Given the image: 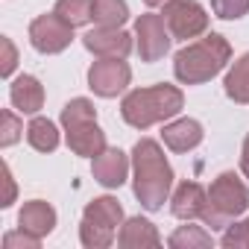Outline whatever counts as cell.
I'll list each match as a JSON object with an SVG mask.
<instances>
[{
	"label": "cell",
	"mask_w": 249,
	"mask_h": 249,
	"mask_svg": "<svg viewBox=\"0 0 249 249\" xmlns=\"http://www.w3.org/2000/svg\"><path fill=\"white\" fill-rule=\"evenodd\" d=\"M170 41H173V36H170V30H167V24H164L161 15L144 12V15L135 21V44H138L141 62L153 65V62L164 59L167 50H170Z\"/></svg>",
	"instance_id": "8"
},
{
	"label": "cell",
	"mask_w": 249,
	"mask_h": 249,
	"mask_svg": "<svg viewBox=\"0 0 249 249\" xmlns=\"http://www.w3.org/2000/svg\"><path fill=\"white\" fill-rule=\"evenodd\" d=\"M211 12L223 21H237L249 12V0H211Z\"/></svg>",
	"instance_id": "24"
},
{
	"label": "cell",
	"mask_w": 249,
	"mask_h": 249,
	"mask_svg": "<svg viewBox=\"0 0 249 249\" xmlns=\"http://www.w3.org/2000/svg\"><path fill=\"white\" fill-rule=\"evenodd\" d=\"M82 44L97 59H126L132 53V36L120 27H94L82 36Z\"/></svg>",
	"instance_id": "11"
},
{
	"label": "cell",
	"mask_w": 249,
	"mask_h": 249,
	"mask_svg": "<svg viewBox=\"0 0 249 249\" xmlns=\"http://www.w3.org/2000/svg\"><path fill=\"white\" fill-rule=\"evenodd\" d=\"M0 120H3V129H0V147H12V144L21 138V132H24V123H21V117H18L15 111H9V108H3Z\"/></svg>",
	"instance_id": "25"
},
{
	"label": "cell",
	"mask_w": 249,
	"mask_h": 249,
	"mask_svg": "<svg viewBox=\"0 0 249 249\" xmlns=\"http://www.w3.org/2000/svg\"><path fill=\"white\" fill-rule=\"evenodd\" d=\"M220 243H223L226 249H249V217L229 223V226L223 229Z\"/></svg>",
	"instance_id": "23"
},
{
	"label": "cell",
	"mask_w": 249,
	"mask_h": 249,
	"mask_svg": "<svg viewBox=\"0 0 249 249\" xmlns=\"http://www.w3.org/2000/svg\"><path fill=\"white\" fill-rule=\"evenodd\" d=\"M161 18L170 30L173 38L188 41V38H199L208 30V12L199 0H167Z\"/></svg>",
	"instance_id": "7"
},
{
	"label": "cell",
	"mask_w": 249,
	"mask_h": 249,
	"mask_svg": "<svg viewBox=\"0 0 249 249\" xmlns=\"http://www.w3.org/2000/svg\"><path fill=\"white\" fill-rule=\"evenodd\" d=\"M129 82H132V71L123 59H97L88 68V88L97 97L111 100V97L126 91Z\"/></svg>",
	"instance_id": "10"
},
{
	"label": "cell",
	"mask_w": 249,
	"mask_h": 249,
	"mask_svg": "<svg viewBox=\"0 0 249 249\" xmlns=\"http://www.w3.org/2000/svg\"><path fill=\"white\" fill-rule=\"evenodd\" d=\"M249 208V188L246 182L234 173V170H226L220 173L211 188H208V205L202 211V223L217 231V229H226L229 223H234L240 214H246Z\"/></svg>",
	"instance_id": "5"
},
{
	"label": "cell",
	"mask_w": 249,
	"mask_h": 249,
	"mask_svg": "<svg viewBox=\"0 0 249 249\" xmlns=\"http://www.w3.org/2000/svg\"><path fill=\"white\" fill-rule=\"evenodd\" d=\"M223 88H226V97L240 103V106H249V53H243L226 73L223 79Z\"/></svg>",
	"instance_id": "18"
},
{
	"label": "cell",
	"mask_w": 249,
	"mask_h": 249,
	"mask_svg": "<svg viewBox=\"0 0 249 249\" xmlns=\"http://www.w3.org/2000/svg\"><path fill=\"white\" fill-rule=\"evenodd\" d=\"M27 141L38 153H53L59 147V129H56V123L47 120V117H33L30 126H27Z\"/></svg>",
	"instance_id": "19"
},
{
	"label": "cell",
	"mask_w": 249,
	"mask_h": 249,
	"mask_svg": "<svg viewBox=\"0 0 249 249\" xmlns=\"http://www.w3.org/2000/svg\"><path fill=\"white\" fill-rule=\"evenodd\" d=\"M18 229L36 234V237H47L56 229V208L44 199H30L24 202V208L18 211Z\"/></svg>",
	"instance_id": "15"
},
{
	"label": "cell",
	"mask_w": 249,
	"mask_h": 249,
	"mask_svg": "<svg viewBox=\"0 0 249 249\" xmlns=\"http://www.w3.org/2000/svg\"><path fill=\"white\" fill-rule=\"evenodd\" d=\"M91 173H94V182H100L103 188H120L129 176V156L117 147H106L94 159Z\"/></svg>",
	"instance_id": "12"
},
{
	"label": "cell",
	"mask_w": 249,
	"mask_h": 249,
	"mask_svg": "<svg viewBox=\"0 0 249 249\" xmlns=\"http://www.w3.org/2000/svg\"><path fill=\"white\" fill-rule=\"evenodd\" d=\"M208 205V191L199 185V182H179L173 196H170V211L173 217L191 223V220H199L202 211Z\"/></svg>",
	"instance_id": "13"
},
{
	"label": "cell",
	"mask_w": 249,
	"mask_h": 249,
	"mask_svg": "<svg viewBox=\"0 0 249 249\" xmlns=\"http://www.w3.org/2000/svg\"><path fill=\"white\" fill-rule=\"evenodd\" d=\"M182 108H185L182 88L167 85V82H159V85H150V88H135L120 103L123 120L135 129H150L156 123H164V120L176 117Z\"/></svg>",
	"instance_id": "2"
},
{
	"label": "cell",
	"mask_w": 249,
	"mask_h": 249,
	"mask_svg": "<svg viewBox=\"0 0 249 249\" xmlns=\"http://www.w3.org/2000/svg\"><path fill=\"white\" fill-rule=\"evenodd\" d=\"M129 21L126 0H94V24L97 27H123Z\"/></svg>",
	"instance_id": "21"
},
{
	"label": "cell",
	"mask_w": 249,
	"mask_h": 249,
	"mask_svg": "<svg viewBox=\"0 0 249 249\" xmlns=\"http://www.w3.org/2000/svg\"><path fill=\"white\" fill-rule=\"evenodd\" d=\"M0 44H3V68H0V73H3V76H12V71H15V65H18V50H15V44H12L9 38H3Z\"/></svg>",
	"instance_id": "27"
},
{
	"label": "cell",
	"mask_w": 249,
	"mask_h": 249,
	"mask_svg": "<svg viewBox=\"0 0 249 249\" xmlns=\"http://www.w3.org/2000/svg\"><path fill=\"white\" fill-rule=\"evenodd\" d=\"M9 100L21 114H38L44 106V85L33 73H21L18 79H12Z\"/></svg>",
	"instance_id": "17"
},
{
	"label": "cell",
	"mask_w": 249,
	"mask_h": 249,
	"mask_svg": "<svg viewBox=\"0 0 249 249\" xmlns=\"http://www.w3.org/2000/svg\"><path fill=\"white\" fill-rule=\"evenodd\" d=\"M120 226H123V205L114 196H97L82 211L79 240L85 249H106L114 243Z\"/></svg>",
	"instance_id": "6"
},
{
	"label": "cell",
	"mask_w": 249,
	"mask_h": 249,
	"mask_svg": "<svg viewBox=\"0 0 249 249\" xmlns=\"http://www.w3.org/2000/svg\"><path fill=\"white\" fill-rule=\"evenodd\" d=\"M240 170H243V176L249 179V135L243 138V150H240Z\"/></svg>",
	"instance_id": "29"
},
{
	"label": "cell",
	"mask_w": 249,
	"mask_h": 249,
	"mask_svg": "<svg viewBox=\"0 0 249 249\" xmlns=\"http://www.w3.org/2000/svg\"><path fill=\"white\" fill-rule=\"evenodd\" d=\"M231 59V44L220 33H208L185 44L173 59V73L182 85H202L214 79Z\"/></svg>",
	"instance_id": "3"
},
{
	"label": "cell",
	"mask_w": 249,
	"mask_h": 249,
	"mask_svg": "<svg viewBox=\"0 0 249 249\" xmlns=\"http://www.w3.org/2000/svg\"><path fill=\"white\" fill-rule=\"evenodd\" d=\"M167 243L173 249H208V246H214V237L202 226H179Z\"/></svg>",
	"instance_id": "22"
},
{
	"label": "cell",
	"mask_w": 249,
	"mask_h": 249,
	"mask_svg": "<svg viewBox=\"0 0 249 249\" xmlns=\"http://www.w3.org/2000/svg\"><path fill=\"white\" fill-rule=\"evenodd\" d=\"M71 41H73V27L68 21H62L56 12L38 15L30 24V44L44 56H56V53L68 50Z\"/></svg>",
	"instance_id": "9"
},
{
	"label": "cell",
	"mask_w": 249,
	"mask_h": 249,
	"mask_svg": "<svg viewBox=\"0 0 249 249\" xmlns=\"http://www.w3.org/2000/svg\"><path fill=\"white\" fill-rule=\"evenodd\" d=\"M53 12L76 30L94 21V0H56Z\"/></svg>",
	"instance_id": "20"
},
{
	"label": "cell",
	"mask_w": 249,
	"mask_h": 249,
	"mask_svg": "<svg viewBox=\"0 0 249 249\" xmlns=\"http://www.w3.org/2000/svg\"><path fill=\"white\" fill-rule=\"evenodd\" d=\"M117 246H123V249L161 246V234L147 217H129V220H123V226L117 231Z\"/></svg>",
	"instance_id": "16"
},
{
	"label": "cell",
	"mask_w": 249,
	"mask_h": 249,
	"mask_svg": "<svg viewBox=\"0 0 249 249\" xmlns=\"http://www.w3.org/2000/svg\"><path fill=\"white\" fill-rule=\"evenodd\" d=\"M173 188V167L159 141L141 138L132 147V191L147 211L164 208Z\"/></svg>",
	"instance_id": "1"
},
{
	"label": "cell",
	"mask_w": 249,
	"mask_h": 249,
	"mask_svg": "<svg viewBox=\"0 0 249 249\" xmlns=\"http://www.w3.org/2000/svg\"><path fill=\"white\" fill-rule=\"evenodd\" d=\"M62 129L68 147L82 159H97L106 150V132L97 123V108L88 97H73L62 108Z\"/></svg>",
	"instance_id": "4"
},
{
	"label": "cell",
	"mask_w": 249,
	"mask_h": 249,
	"mask_svg": "<svg viewBox=\"0 0 249 249\" xmlns=\"http://www.w3.org/2000/svg\"><path fill=\"white\" fill-rule=\"evenodd\" d=\"M3 182H6V196H3V208H9L12 202H15V182H12V170H9V164H3Z\"/></svg>",
	"instance_id": "28"
},
{
	"label": "cell",
	"mask_w": 249,
	"mask_h": 249,
	"mask_svg": "<svg viewBox=\"0 0 249 249\" xmlns=\"http://www.w3.org/2000/svg\"><path fill=\"white\" fill-rule=\"evenodd\" d=\"M3 246H6V249H38V246H41V237H36V234L18 229V231H9V234L3 237Z\"/></svg>",
	"instance_id": "26"
},
{
	"label": "cell",
	"mask_w": 249,
	"mask_h": 249,
	"mask_svg": "<svg viewBox=\"0 0 249 249\" xmlns=\"http://www.w3.org/2000/svg\"><path fill=\"white\" fill-rule=\"evenodd\" d=\"M144 3H147V6H164L167 0H144Z\"/></svg>",
	"instance_id": "30"
},
{
	"label": "cell",
	"mask_w": 249,
	"mask_h": 249,
	"mask_svg": "<svg viewBox=\"0 0 249 249\" xmlns=\"http://www.w3.org/2000/svg\"><path fill=\"white\" fill-rule=\"evenodd\" d=\"M205 138L202 132V123L194 120V117H179V120H170L167 126L161 129V141L167 150L173 153H191L194 147H199Z\"/></svg>",
	"instance_id": "14"
}]
</instances>
